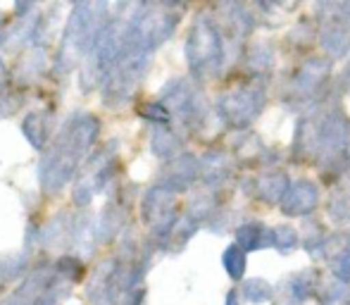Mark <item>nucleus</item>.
<instances>
[{"mask_svg": "<svg viewBox=\"0 0 350 305\" xmlns=\"http://www.w3.org/2000/svg\"><path fill=\"white\" fill-rule=\"evenodd\" d=\"M100 134V122L91 112H74L65 120L53 144L38 162V184L46 194H57L72 181Z\"/></svg>", "mask_w": 350, "mask_h": 305, "instance_id": "1", "label": "nucleus"}, {"mask_svg": "<svg viewBox=\"0 0 350 305\" xmlns=\"http://www.w3.org/2000/svg\"><path fill=\"white\" fill-rule=\"evenodd\" d=\"M117 5L110 3H77L67 17L65 31H62L60 51L55 57V72L67 75L77 65H83L88 53L103 36L107 24L115 17Z\"/></svg>", "mask_w": 350, "mask_h": 305, "instance_id": "2", "label": "nucleus"}, {"mask_svg": "<svg viewBox=\"0 0 350 305\" xmlns=\"http://www.w3.org/2000/svg\"><path fill=\"white\" fill-rule=\"evenodd\" d=\"M186 62H189V72L196 81H212L221 75L226 65V41L221 34L217 17H212L208 12H200L193 19L186 36Z\"/></svg>", "mask_w": 350, "mask_h": 305, "instance_id": "3", "label": "nucleus"}, {"mask_svg": "<svg viewBox=\"0 0 350 305\" xmlns=\"http://www.w3.org/2000/svg\"><path fill=\"white\" fill-rule=\"evenodd\" d=\"M136 5H117L115 17L107 24V29L103 31V36L98 38V43L93 46V51L88 53V57L81 65V88L83 91H91L105 83L110 70L115 67L117 57L122 55V48H124V38H126V24L129 17L134 12Z\"/></svg>", "mask_w": 350, "mask_h": 305, "instance_id": "4", "label": "nucleus"}, {"mask_svg": "<svg viewBox=\"0 0 350 305\" xmlns=\"http://www.w3.org/2000/svg\"><path fill=\"white\" fill-rule=\"evenodd\" d=\"M179 10L174 5H136L126 24V46L143 53H155L179 27Z\"/></svg>", "mask_w": 350, "mask_h": 305, "instance_id": "5", "label": "nucleus"}, {"mask_svg": "<svg viewBox=\"0 0 350 305\" xmlns=\"http://www.w3.org/2000/svg\"><path fill=\"white\" fill-rule=\"evenodd\" d=\"M332 62L329 57H308L293 70L288 79V91L284 93V105L288 110L312 112L327 103V88L332 81Z\"/></svg>", "mask_w": 350, "mask_h": 305, "instance_id": "6", "label": "nucleus"}, {"mask_svg": "<svg viewBox=\"0 0 350 305\" xmlns=\"http://www.w3.org/2000/svg\"><path fill=\"white\" fill-rule=\"evenodd\" d=\"M267 105V81L245 79L217 98V117L229 129L245 131Z\"/></svg>", "mask_w": 350, "mask_h": 305, "instance_id": "7", "label": "nucleus"}, {"mask_svg": "<svg viewBox=\"0 0 350 305\" xmlns=\"http://www.w3.org/2000/svg\"><path fill=\"white\" fill-rule=\"evenodd\" d=\"M152 55L150 53L136 51V48L126 46L124 38V48H122V55L117 57L115 67L110 70L105 83H103V103L110 107H120L124 103H129L134 98L136 88L141 86L143 77L150 70Z\"/></svg>", "mask_w": 350, "mask_h": 305, "instance_id": "8", "label": "nucleus"}, {"mask_svg": "<svg viewBox=\"0 0 350 305\" xmlns=\"http://www.w3.org/2000/svg\"><path fill=\"white\" fill-rule=\"evenodd\" d=\"M72 289L74 282L57 272L55 263L38 265L0 305H57Z\"/></svg>", "mask_w": 350, "mask_h": 305, "instance_id": "9", "label": "nucleus"}, {"mask_svg": "<svg viewBox=\"0 0 350 305\" xmlns=\"http://www.w3.org/2000/svg\"><path fill=\"white\" fill-rule=\"evenodd\" d=\"M157 101L170 110L172 120H176L189 131L205 129V124L210 122L208 105H205L200 91L184 77L170 79V81L162 86Z\"/></svg>", "mask_w": 350, "mask_h": 305, "instance_id": "10", "label": "nucleus"}, {"mask_svg": "<svg viewBox=\"0 0 350 305\" xmlns=\"http://www.w3.org/2000/svg\"><path fill=\"white\" fill-rule=\"evenodd\" d=\"M141 217L150 231V241L155 248H165L167 239H170L174 224L179 222V203H176V194L162 189L160 184L150 186L143 194L141 200Z\"/></svg>", "mask_w": 350, "mask_h": 305, "instance_id": "11", "label": "nucleus"}, {"mask_svg": "<svg viewBox=\"0 0 350 305\" xmlns=\"http://www.w3.org/2000/svg\"><path fill=\"white\" fill-rule=\"evenodd\" d=\"M117 170V141L110 146H105L100 152L91 157L86 162L81 172H79L77 181H74L72 198L77 205H88L115 176Z\"/></svg>", "mask_w": 350, "mask_h": 305, "instance_id": "12", "label": "nucleus"}, {"mask_svg": "<svg viewBox=\"0 0 350 305\" xmlns=\"http://www.w3.org/2000/svg\"><path fill=\"white\" fill-rule=\"evenodd\" d=\"M319 17L317 41L329 60H343L350 53V17L343 12L341 3H324L317 5Z\"/></svg>", "mask_w": 350, "mask_h": 305, "instance_id": "13", "label": "nucleus"}, {"mask_svg": "<svg viewBox=\"0 0 350 305\" xmlns=\"http://www.w3.org/2000/svg\"><path fill=\"white\" fill-rule=\"evenodd\" d=\"M198 179H200V157L184 150L179 157L167 162L160 179H157V184H160L162 189L179 196V194H184V191H189Z\"/></svg>", "mask_w": 350, "mask_h": 305, "instance_id": "14", "label": "nucleus"}, {"mask_svg": "<svg viewBox=\"0 0 350 305\" xmlns=\"http://www.w3.org/2000/svg\"><path fill=\"white\" fill-rule=\"evenodd\" d=\"M319 205V186L317 181L300 176L293 179L281 200V213L286 217H310Z\"/></svg>", "mask_w": 350, "mask_h": 305, "instance_id": "15", "label": "nucleus"}, {"mask_svg": "<svg viewBox=\"0 0 350 305\" xmlns=\"http://www.w3.org/2000/svg\"><path fill=\"white\" fill-rule=\"evenodd\" d=\"M291 186V179L277 167H269V170L255 172L248 179V194L255 196L260 203L265 205H281L286 191Z\"/></svg>", "mask_w": 350, "mask_h": 305, "instance_id": "16", "label": "nucleus"}, {"mask_svg": "<svg viewBox=\"0 0 350 305\" xmlns=\"http://www.w3.org/2000/svg\"><path fill=\"white\" fill-rule=\"evenodd\" d=\"M234 176V155L224 150H208L200 157V181L212 194H219Z\"/></svg>", "mask_w": 350, "mask_h": 305, "instance_id": "17", "label": "nucleus"}, {"mask_svg": "<svg viewBox=\"0 0 350 305\" xmlns=\"http://www.w3.org/2000/svg\"><path fill=\"white\" fill-rule=\"evenodd\" d=\"M319 279L314 269H303L286 279L274 296H279L281 305H305L310 298L317 296Z\"/></svg>", "mask_w": 350, "mask_h": 305, "instance_id": "18", "label": "nucleus"}, {"mask_svg": "<svg viewBox=\"0 0 350 305\" xmlns=\"http://www.w3.org/2000/svg\"><path fill=\"white\" fill-rule=\"evenodd\" d=\"M272 152L277 150H269L255 131H243L234 141V157L243 167H265V170H269V165L274 160Z\"/></svg>", "mask_w": 350, "mask_h": 305, "instance_id": "19", "label": "nucleus"}, {"mask_svg": "<svg viewBox=\"0 0 350 305\" xmlns=\"http://www.w3.org/2000/svg\"><path fill=\"white\" fill-rule=\"evenodd\" d=\"M329 269L332 277L350 284V231H338L329 239Z\"/></svg>", "mask_w": 350, "mask_h": 305, "instance_id": "20", "label": "nucleus"}, {"mask_svg": "<svg viewBox=\"0 0 350 305\" xmlns=\"http://www.w3.org/2000/svg\"><path fill=\"white\" fill-rule=\"evenodd\" d=\"M274 67V46L269 41H253L245 53V70L248 79H258V81H267L269 72Z\"/></svg>", "mask_w": 350, "mask_h": 305, "instance_id": "21", "label": "nucleus"}, {"mask_svg": "<svg viewBox=\"0 0 350 305\" xmlns=\"http://www.w3.org/2000/svg\"><path fill=\"white\" fill-rule=\"evenodd\" d=\"M51 122H53L51 110H31L24 117L22 131L36 150H46L48 141H51Z\"/></svg>", "mask_w": 350, "mask_h": 305, "instance_id": "22", "label": "nucleus"}, {"mask_svg": "<svg viewBox=\"0 0 350 305\" xmlns=\"http://www.w3.org/2000/svg\"><path fill=\"white\" fill-rule=\"evenodd\" d=\"M150 150L155 152L160 160L170 162L184 152V136L172 129V127H152Z\"/></svg>", "mask_w": 350, "mask_h": 305, "instance_id": "23", "label": "nucleus"}, {"mask_svg": "<svg viewBox=\"0 0 350 305\" xmlns=\"http://www.w3.org/2000/svg\"><path fill=\"white\" fill-rule=\"evenodd\" d=\"M269 229L272 227L258 222V220L239 224V227H236V246H241L245 253L269 248Z\"/></svg>", "mask_w": 350, "mask_h": 305, "instance_id": "24", "label": "nucleus"}, {"mask_svg": "<svg viewBox=\"0 0 350 305\" xmlns=\"http://www.w3.org/2000/svg\"><path fill=\"white\" fill-rule=\"evenodd\" d=\"M329 229H324L322 222L317 220H305V236H303V246L308 250V255H312L314 260L327 258L329 253Z\"/></svg>", "mask_w": 350, "mask_h": 305, "instance_id": "25", "label": "nucleus"}, {"mask_svg": "<svg viewBox=\"0 0 350 305\" xmlns=\"http://www.w3.org/2000/svg\"><path fill=\"white\" fill-rule=\"evenodd\" d=\"M300 234L291 224H279V227L269 229V248H274L281 255H291L300 246Z\"/></svg>", "mask_w": 350, "mask_h": 305, "instance_id": "26", "label": "nucleus"}, {"mask_svg": "<svg viewBox=\"0 0 350 305\" xmlns=\"http://www.w3.org/2000/svg\"><path fill=\"white\" fill-rule=\"evenodd\" d=\"M274 289L269 282L260 277H253V279H245L243 287H241V298L245 303H253V305H260V303H269L274 298Z\"/></svg>", "mask_w": 350, "mask_h": 305, "instance_id": "27", "label": "nucleus"}, {"mask_svg": "<svg viewBox=\"0 0 350 305\" xmlns=\"http://www.w3.org/2000/svg\"><path fill=\"white\" fill-rule=\"evenodd\" d=\"M348 284L341 282V279L332 277L329 282H319L317 289V296L314 301L319 305H338V303H346L348 301Z\"/></svg>", "mask_w": 350, "mask_h": 305, "instance_id": "28", "label": "nucleus"}, {"mask_svg": "<svg viewBox=\"0 0 350 305\" xmlns=\"http://www.w3.org/2000/svg\"><path fill=\"white\" fill-rule=\"evenodd\" d=\"M221 265H224L226 274H229L234 282H241L245 274V267H248V253H245L241 246L231 243L229 248L224 250V255H221Z\"/></svg>", "mask_w": 350, "mask_h": 305, "instance_id": "29", "label": "nucleus"}, {"mask_svg": "<svg viewBox=\"0 0 350 305\" xmlns=\"http://www.w3.org/2000/svg\"><path fill=\"white\" fill-rule=\"evenodd\" d=\"M29 267V253L19 255H10V258H3L0 260V291L5 289V284L12 282V279H19Z\"/></svg>", "mask_w": 350, "mask_h": 305, "instance_id": "30", "label": "nucleus"}, {"mask_svg": "<svg viewBox=\"0 0 350 305\" xmlns=\"http://www.w3.org/2000/svg\"><path fill=\"white\" fill-rule=\"evenodd\" d=\"M141 117L148 122H152V127H170L172 124V115L160 101H152L148 105L141 107Z\"/></svg>", "mask_w": 350, "mask_h": 305, "instance_id": "31", "label": "nucleus"}, {"mask_svg": "<svg viewBox=\"0 0 350 305\" xmlns=\"http://www.w3.org/2000/svg\"><path fill=\"white\" fill-rule=\"evenodd\" d=\"M314 36V24L312 22H298L293 29L288 31V46H295V48H308L310 41Z\"/></svg>", "mask_w": 350, "mask_h": 305, "instance_id": "32", "label": "nucleus"}, {"mask_svg": "<svg viewBox=\"0 0 350 305\" xmlns=\"http://www.w3.org/2000/svg\"><path fill=\"white\" fill-rule=\"evenodd\" d=\"M146 303V289H134L131 293H126L124 298H122V305H143Z\"/></svg>", "mask_w": 350, "mask_h": 305, "instance_id": "33", "label": "nucleus"}, {"mask_svg": "<svg viewBox=\"0 0 350 305\" xmlns=\"http://www.w3.org/2000/svg\"><path fill=\"white\" fill-rule=\"evenodd\" d=\"M338 83H341V91L346 93V96H350V57H348V65L343 67L341 77H338Z\"/></svg>", "mask_w": 350, "mask_h": 305, "instance_id": "34", "label": "nucleus"}, {"mask_svg": "<svg viewBox=\"0 0 350 305\" xmlns=\"http://www.w3.org/2000/svg\"><path fill=\"white\" fill-rule=\"evenodd\" d=\"M5 86H8V67H5L3 57H0V98L5 93Z\"/></svg>", "mask_w": 350, "mask_h": 305, "instance_id": "35", "label": "nucleus"}, {"mask_svg": "<svg viewBox=\"0 0 350 305\" xmlns=\"http://www.w3.org/2000/svg\"><path fill=\"white\" fill-rule=\"evenodd\" d=\"M226 305H241V291L234 289V291L226 293Z\"/></svg>", "mask_w": 350, "mask_h": 305, "instance_id": "36", "label": "nucleus"}]
</instances>
